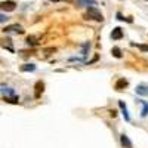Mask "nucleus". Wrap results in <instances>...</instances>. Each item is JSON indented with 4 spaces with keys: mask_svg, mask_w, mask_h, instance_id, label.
Wrapping results in <instances>:
<instances>
[{
    "mask_svg": "<svg viewBox=\"0 0 148 148\" xmlns=\"http://www.w3.org/2000/svg\"><path fill=\"white\" fill-rule=\"evenodd\" d=\"M88 18H90V19H93V21H98V22H102L104 21V16H102V14L99 10H98L95 6H89L88 8V15H86Z\"/></svg>",
    "mask_w": 148,
    "mask_h": 148,
    "instance_id": "nucleus-1",
    "label": "nucleus"
},
{
    "mask_svg": "<svg viewBox=\"0 0 148 148\" xmlns=\"http://www.w3.org/2000/svg\"><path fill=\"white\" fill-rule=\"evenodd\" d=\"M15 8H16V3L14 0H6V2L0 3V9L5 12H12V10H15Z\"/></svg>",
    "mask_w": 148,
    "mask_h": 148,
    "instance_id": "nucleus-2",
    "label": "nucleus"
},
{
    "mask_svg": "<svg viewBox=\"0 0 148 148\" xmlns=\"http://www.w3.org/2000/svg\"><path fill=\"white\" fill-rule=\"evenodd\" d=\"M34 96L36 98H40V95L43 93V90H45V83L43 82H37L36 83V86H34Z\"/></svg>",
    "mask_w": 148,
    "mask_h": 148,
    "instance_id": "nucleus-3",
    "label": "nucleus"
},
{
    "mask_svg": "<svg viewBox=\"0 0 148 148\" xmlns=\"http://www.w3.org/2000/svg\"><path fill=\"white\" fill-rule=\"evenodd\" d=\"M0 93H2L5 98L15 96V89H12V88H6V86H2V88H0Z\"/></svg>",
    "mask_w": 148,
    "mask_h": 148,
    "instance_id": "nucleus-4",
    "label": "nucleus"
},
{
    "mask_svg": "<svg viewBox=\"0 0 148 148\" xmlns=\"http://www.w3.org/2000/svg\"><path fill=\"white\" fill-rule=\"evenodd\" d=\"M135 92H136V95H139V96H148V86L147 84H139V86H136Z\"/></svg>",
    "mask_w": 148,
    "mask_h": 148,
    "instance_id": "nucleus-5",
    "label": "nucleus"
},
{
    "mask_svg": "<svg viewBox=\"0 0 148 148\" xmlns=\"http://www.w3.org/2000/svg\"><path fill=\"white\" fill-rule=\"evenodd\" d=\"M121 37H123V30L120 27H116L113 30V33H111V39H113V40H120Z\"/></svg>",
    "mask_w": 148,
    "mask_h": 148,
    "instance_id": "nucleus-6",
    "label": "nucleus"
},
{
    "mask_svg": "<svg viewBox=\"0 0 148 148\" xmlns=\"http://www.w3.org/2000/svg\"><path fill=\"white\" fill-rule=\"evenodd\" d=\"M3 31H5V33H9V31H18V33H24L22 27H21V25H18V24H14V25H8V27H5V28H3Z\"/></svg>",
    "mask_w": 148,
    "mask_h": 148,
    "instance_id": "nucleus-7",
    "label": "nucleus"
},
{
    "mask_svg": "<svg viewBox=\"0 0 148 148\" xmlns=\"http://www.w3.org/2000/svg\"><path fill=\"white\" fill-rule=\"evenodd\" d=\"M127 84H129V83H127V80H126V79H119L114 88H116V90H123Z\"/></svg>",
    "mask_w": 148,
    "mask_h": 148,
    "instance_id": "nucleus-8",
    "label": "nucleus"
},
{
    "mask_svg": "<svg viewBox=\"0 0 148 148\" xmlns=\"http://www.w3.org/2000/svg\"><path fill=\"white\" fill-rule=\"evenodd\" d=\"M119 107H120V108H121V111H123V116H125V120H126V121H130V116H129V113H127L126 104L123 102V101H119Z\"/></svg>",
    "mask_w": 148,
    "mask_h": 148,
    "instance_id": "nucleus-9",
    "label": "nucleus"
},
{
    "mask_svg": "<svg viewBox=\"0 0 148 148\" xmlns=\"http://www.w3.org/2000/svg\"><path fill=\"white\" fill-rule=\"evenodd\" d=\"M19 70L22 71V73H33V71H36V65L34 64H24V65H21L19 67Z\"/></svg>",
    "mask_w": 148,
    "mask_h": 148,
    "instance_id": "nucleus-10",
    "label": "nucleus"
},
{
    "mask_svg": "<svg viewBox=\"0 0 148 148\" xmlns=\"http://www.w3.org/2000/svg\"><path fill=\"white\" fill-rule=\"evenodd\" d=\"M120 142H121V145H123V147H126V148H132V142H130V139L126 136L125 133H123L121 136H120Z\"/></svg>",
    "mask_w": 148,
    "mask_h": 148,
    "instance_id": "nucleus-11",
    "label": "nucleus"
},
{
    "mask_svg": "<svg viewBox=\"0 0 148 148\" xmlns=\"http://www.w3.org/2000/svg\"><path fill=\"white\" fill-rule=\"evenodd\" d=\"M77 5L79 6H93V5H96V2L95 0H77Z\"/></svg>",
    "mask_w": 148,
    "mask_h": 148,
    "instance_id": "nucleus-12",
    "label": "nucleus"
},
{
    "mask_svg": "<svg viewBox=\"0 0 148 148\" xmlns=\"http://www.w3.org/2000/svg\"><path fill=\"white\" fill-rule=\"evenodd\" d=\"M139 102L142 104V111H141V117H147V116H148V102H145V101H141V99H139Z\"/></svg>",
    "mask_w": 148,
    "mask_h": 148,
    "instance_id": "nucleus-13",
    "label": "nucleus"
},
{
    "mask_svg": "<svg viewBox=\"0 0 148 148\" xmlns=\"http://www.w3.org/2000/svg\"><path fill=\"white\" fill-rule=\"evenodd\" d=\"M111 53H113V56H116V58H121V51L119 47H113L111 49Z\"/></svg>",
    "mask_w": 148,
    "mask_h": 148,
    "instance_id": "nucleus-14",
    "label": "nucleus"
},
{
    "mask_svg": "<svg viewBox=\"0 0 148 148\" xmlns=\"http://www.w3.org/2000/svg\"><path fill=\"white\" fill-rule=\"evenodd\" d=\"M8 16L5 15V14H0V24H3V22H8Z\"/></svg>",
    "mask_w": 148,
    "mask_h": 148,
    "instance_id": "nucleus-15",
    "label": "nucleus"
},
{
    "mask_svg": "<svg viewBox=\"0 0 148 148\" xmlns=\"http://www.w3.org/2000/svg\"><path fill=\"white\" fill-rule=\"evenodd\" d=\"M27 43H28V45H31V46H34V45H36L34 37H27Z\"/></svg>",
    "mask_w": 148,
    "mask_h": 148,
    "instance_id": "nucleus-16",
    "label": "nucleus"
},
{
    "mask_svg": "<svg viewBox=\"0 0 148 148\" xmlns=\"http://www.w3.org/2000/svg\"><path fill=\"white\" fill-rule=\"evenodd\" d=\"M138 47L141 49L142 52H148V45H138Z\"/></svg>",
    "mask_w": 148,
    "mask_h": 148,
    "instance_id": "nucleus-17",
    "label": "nucleus"
},
{
    "mask_svg": "<svg viewBox=\"0 0 148 148\" xmlns=\"http://www.w3.org/2000/svg\"><path fill=\"white\" fill-rule=\"evenodd\" d=\"M116 116H117V111L113 110V111H111V117H116Z\"/></svg>",
    "mask_w": 148,
    "mask_h": 148,
    "instance_id": "nucleus-18",
    "label": "nucleus"
},
{
    "mask_svg": "<svg viewBox=\"0 0 148 148\" xmlns=\"http://www.w3.org/2000/svg\"><path fill=\"white\" fill-rule=\"evenodd\" d=\"M117 19H120V21H123V19H125V18H123V16H121V14H117Z\"/></svg>",
    "mask_w": 148,
    "mask_h": 148,
    "instance_id": "nucleus-19",
    "label": "nucleus"
},
{
    "mask_svg": "<svg viewBox=\"0 0 148 148\" xmlns=\"http://www.w3.org/2000/svg\"><path fill=\"white\" fill-rule=\"evenodd\" d=\"M53 2H58V0H53Z\"/></svg>",
    "mask_w": 148,
    "mask_h": 148,
    "instance_id": "nucleus-20",
    "label": "nucleus"
}]
</instances>
